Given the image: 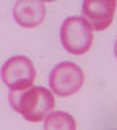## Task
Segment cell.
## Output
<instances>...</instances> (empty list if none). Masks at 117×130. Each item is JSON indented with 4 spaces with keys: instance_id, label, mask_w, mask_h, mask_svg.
Masks as SVG:
<instances>
[{
    "instance_id": "obj_1",
    "label": "cell",
    "mask_w": 117,
    "mask_h": 130,
    "mask_svg": "<svg viewBox=\"0 0 117 130\" xmlns=\"http://www.w3.org/2000/svg\"><path fill=\"white\" fill-rule=\"evenodd\" d=\"M11 107L21 114L28 122H41L54 112L55 99L52 91L44 86H31L28 89H13L8 94Z\"/></svg>"
},
{
    "instance_id": "obj_2",
    "label": "cell",
    "mask_w": 117,
    "mask_h": 130,
    "mask_svg": "<svg viewBox=\"0 0 117 130\" xmlns=\"http://www.w3.org/2000/svg\"><path fill=\"white\" fill-rule=\"evenodd\" d=\"M60 41L67 52L83 55L93 44V29L83 16H68L60 26Z\"/></svg>"
},
{
    "instance_id": "obj_3",
    "label": "cell",
    "mask_w": 117,
    "mask_h": 130,
    "mask_svg": "<svg viewBox=\"0 0 117 130\" xmlns=\"http://www.w3.org/2000/svg\"><path fill=\"white\" fill-rule=\"evenodd\" d=\"M85 73L80 65L73 62H60L52 68L49 75V86L57 96H72L81 89Z\"/></svg>"
},
{
    "instance_id": "obj_4",
    "label": "cell",
    "mask_w": 117,
    "mask_h": 130,
    "mask_svg": "<svg viewBox=\"0 0 117 130\" xmlns=\"http://www.w3.org/2000/svg\"><path fill=\"white\" fill-rule=\"evenodd\" d=\"M36 80V70L31 59L25 55H13L2 67V81L13 89H28Z\"/></svg>"
},
{
    "instance_id": "obj_5",
    "label": "cell",
    "mask_w": 117,
    "mask_h": 130,
    "mask_svg": "<svg viewBox=\"0 0 117 130\" xmlns=\"http://www.w3.org/2000/svg\"><path fill=\"white\" fill-rule=\"evenodd\" d=\"M117 3L114 0H85L83 18L90 23L93 31H104L114 20Z\"/></svg>"
},
{
    "instance_id": "obj_6",
    "label": "cell",
    "mask_w": 117,
    "mask_h": 130,
    "mask_svg": "<svg viewBox=\"0 0 117 130\" xmlns=\"http://www.w3.org/2000/svg\"><path fill=\"white\" fill-rule=\"evenodd\" d=\"M13 18L23 28H36L46 18V3L39 0H20L13 7Z\"/></svg>"
},
{
    "instance_id": "obj_7",
    "label": "cell",
    "mask_w": 117,
    "mask_h": 130,
    "mask_svg": "<svg viewBox=\"0 0 117 130\" xmlns=\"http://www.w3.org/2000/svg\"><path fill=\"white\" fill-rule=\"evenodd\" d=\"M44 130H76V122L68 112L55 111L44 119Z\"/></svg>"
},
{
    "instance_id": "obj_8",
    "label": "cell",
    "mask_w": 117,
    "mask_h": 130,
    "mask_svg": "<svg viewBox=\"0 0 117 130\" xmlns=\"http://www.w3.org/2000/svg\"><path fill=\"white\" fill-rule=\"evenodd\" d=\"M114 54H115V57H117V39H115V44H114Z\"/></svg>"
}]
</instances>
